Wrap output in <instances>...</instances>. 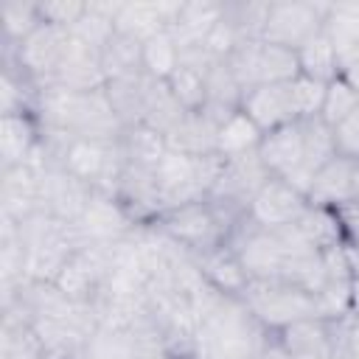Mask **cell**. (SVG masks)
I'll list each match as a JSON object with an SVG mask.
<instances>
[{
	"label": "cell",
	"mask_w": 359,
	"mask_h": 359,
	"mask_svg": "<svg viewBox=\"0 0 359 359\" xmlns=\"http://www.w3.org/2000/svg\"><path fill=\"white\" fill-rule=\"evenodd\" d=\"M194 348L199 359H261L266 328L236 294L208 286L194 303Z\"/></svg>",
	"instance_id": "obj_1"
},
{
	"label": "cell",
	"mask_w": 359,
	"mask_h": 359,
	"mask_svg": "<svg viewBox=\"0 0 359 359\" xmlns=\"http://www.w3.org/2000/svg\"><path fill=\"white\" fill-rule=\"evenodd\" d=\"M157 219H160V230L168 241H174L188 255H199V252L224 247L230 241L236 224L244 216L227 210L224 205H219L213 199H199V202L165 210Z\"/></svg>",
	"instance_id": "obj_2"
},
{
	"label": "cell",
	"mask_w": 359,
	"mask_h": 359,
	"mask_svg": "<svg viewBox=\"0 0 359 359\" xmlns=\"http://www.w3.org/2000/svg\"><path fill=\"white\" fill-rule=\"evenodd\" d=\"M241 300L266 331H283L294 323L320 317L317 297L286 280H250Z\"/></svg>",
	"instance_id": "obj_3"
},
{
	"label": "cell",
	"mask_w": 359,
	"mask_h": 359,
	"mask_svg": "<svg viewBox=\"0 0 359 359\" xmlns=\"http://www.w3.org/2000/svg\"><path fill=\"white\" fill-rule=\"evenodd\" d=\"M328 8L331 6L325 3H269L261 39L289 50H300L325 28Z\"/></svg>",
	"instance_id": "obj_4"
},
{
	"label": "cell",
	"mask_w": 359,
	"mask_h": 359,
	"mask_svg": "<svg viewBox=\"0 0 359 359\" xmlns=\"http://www.w3.org/2000/svg\"><path fill=\"white\" fill-rule=\"evenodd\" d=\"M151 174H154L157 196H160V213L208 199V191L199 177V163L191 154H180L168 149Z\"/></svg>",
	"instance_id": "obj_5"
},
{
	"label": "cell",
	"mask_w": 359,
	"mask_h": 359,
	"mask_svg": "<svg viewBox=\"0 0 359 359\" xmlns=\"http://www.w3.org/2000/svg\"><path fill=\"white\" fill-rule=\"evenodd\" d=\"M272 174L266 171V165L261 163L258 151H250V154H241V157H233V160H224V168L213 185V191L208 194V199L224 205L227 210L244 216L252 196L261 191V185L269 180Z\"/></svg>",
	"instance_id": "obj_6"
},
{
	"label": "cell",
	"mask_w": 359,
	"mask_h": 359,
	"mask_svg": "<svg viewBox=\"0 0 359 359\" xmlns=\"http://www.w3.org/2000/svg\"><path fill=\"white\" fill-rule=\"evenodd\" d=\"M309 199L303 191H297L292 182L280 177H269L261 191L252 196L247 208V222L261 230H280L289 224H297V219L306 213Z\"/></svg>",
	"instance_id": "obj_7"
},
{
	"label": "cell",
	"mask_w": 359,
	"mask_h": 359,
	"mask_svg": "<svg viewBox=\"0 0 359 359\" xmlns=\"http://www.w3.org/2000/svg\"><path fill=\"white\" fill-rule=\"evenodd\" d=\"M309 205L339 210L359 202V157L334 154L314 177L311 188L306 191Z\"/></svg>",
	"instance_id": "obj_8"
},
{
	"label": "cell",
	"mask_w": 359,
	"mask_h": 359,
	"mask_svg": "<svg viewBox=\"0 0 359 359\" xmlns=\"http://www.w3.org/2000/svg\"><path fill=\"white\" fill-rule=\"evenodd\" d=\"M50 84H59V87L73 90V93L104 90L107 87V73H104L101 48H93V45H87V42H81V39H76L70 34V39L65 45V53H62V59L56 65V73H53Z\"/></svg>",
	"instance_id": "obj_9"
},
{
	"label": "cell",
	"mask_w": 359,
	"mask_h": 359,
	"mask_svg": "<svg viewBox=\"0 0 359 359\" xmlns=\"http://www.w3.org/2000/svg\"><path fill=\"white\" fill-rule=\"evenodd\" d=\"M70 39V31L59 28V25H50V22H39L17 48V62L20 67L36 79L42 87L50 84L53 73H56V65L65 53V45Z\"/></svg>",
	"instance_id": "obj_10"
},
{
	"label": "cell",
	"mask_w": 359,
	"mask_h": 359,
	"mask_svg": "<svg viewBox=\"0 0 359 359\" xmlns=\"http://www.w3.org/2000/svg\"><path fill=\"white\" fill-rule=\"evenodd\" d=\"M129 224H132V216L126 213V208L115 196L101 194V191L90 194V199L84 205V213L76 222L81 238L87 244H101V247L121 244L123 236L129 233Z\"/></svg>",
	"instance_id": "obj_11"
},
{
	"label": "cell",
	"mask_w": 359,
	"mask_h": 359,
	"mask_svg": "<svg viewBox=\"0 0 359 359\" xmlns=\"http://www.w3.org/2000/svg\"><path fill=\"white\" fill-rule=\"evenodd\" d=\"M303 154H306L303 121H292L286 126L266 132L261 137V146H258V157L266 165V171L272 177L286 180V182H292L297 177V171L303 165Z\"/></svg>",
	"instance_id": "obj_12"
},
{
	"label": "cell",
	"mask_w": 359,
	"mask_h": 359,
	"mask_svg": "<svg viewBox=\"0 0 359 359\" xmlns=\"http://www.w3.org/2000/svg\"><path fill=\"white\" fill-rule=\"evenodd\" d=\"M241 112L266 135L278 126H286L292 121H300L294 98H292V84H261L244 93L241 98Z\"/></svg>",
	"instance_id": "obj_13"
},
{
	"label": "cell",
	"mask_w": 359,
	"mask_h": 359,
	"mask_svg": "<svg viewBox=\"0 0 359 359\" xmlns=\"http://www.w3.org/2000/svg\"><path fill=\"white\" fill-rule=\"evenodd\" d=\"M42 202V171L31 163L6 168L3 174V210L6 219H14L17 224L39 210Z\"/></svg>",
	"instance_id": "obj_14"
},
{
	"label": "cell",
	"mask_w": 359,
	"mask_h": 359,
	"mask_svg": "<svg viewBox=\"0 0 359 359\" xmlns=\"http://www.w3.org/2000/svg\"><path fill=\"white\" fill-rule=\"evenodd\" d=\"M191 258L196 261L199 272L205 275V280L213 289H219L222 294H236V297L244 294L250 278H247V272H244V266H241V261H238V255L230 244L199 252V255H191Z\"/></svg>",
	"instance_id": "obj_15"
},
{
	"label": "cell",
	"mask_w": 359,
	"mask_h": 359,
	"mask_svg": "<svg viewBox=\"0 0 359 359\" xmlns=\"http://www.w3.org/2000/svg\"><path fill=\"white\" fill-rule=\"evenodd\" d=\"M280 351L289 359H328L334 353L331 345V320L314 317L294 323L280 331Z\"/></svg>",
	"instance_id": "obj_16"
},
{
	"label": "cell",
	"mask_w": 359,
	"mask_h": 359,
	"mask_svg": "<svg viewBox=\"0 0 359 359\" xmlns=\"http://www.w3.org/2000/svg\"><path fill=\"white\" fill-rule=\"evenodd\" d=\"M216 135H219V123L205 109H194L185 112L182 121L165 135V146L180 154L202 157L216 151Z\"/></svg>",
	"instance_id": "obj_17"
},
{
	"label": "cell",
	"mask_w": 359,
	"mask_h": 359,
	"mask_svg": "<svg viewBox=\"0 0 359 359\" xmlns=\"http://www.w3.org/2000/svg\"><path fill=\"white\" fill-rule=\"evenodd\" d=\"M151 81L154 79L146 70H137V73H129V76L107 81L104 90H107L109 104L118 112L123 126H135V123L143 121V109H146V98H149V90H151Z\"/></svg>",
	"instance_id": "obj_18"
},
{
	"label": "cell",
	"mask_w": 359,
	"mask_h": 359,
	"mask_svg": "<svg viewBox=\"0 0 359 359\" xmlns=\"http://www.w3.org/2000/svg\"><path fill=\"white\" fill-rule=\"evenodd\" d=\"M36 140V129L31 123V118L25 112H8L3 115L0 123V151H3V165L14 168V165H25L31 157Z\"/></svg>",
	"instance_id": "obj_19"
},
{
	"label": "cell",
	"mask_w": 359,
	"mask_h": 359,
	"mask_svg": "<svg viewBox=\"0 0 359 359\" xmlns=\"http://www.w3.org/2000/svg\"><path fill=\"white\" fill-rule=\"evenodd\" d=\"M261 137H264V132L247 118V112L238 109V112H233V115L219 126V135H216V151H219L224 160H233V157L258 151Z\"/></svg>",
	"instance_id": "obj_20"
},
{
	"label": "cell",
	"mask_w": 359,
	"mask_h": 359,
	"mask_svg": "<svg viewBox=\"0 0 359 359\" xmlns=\"http://www.w3.org/2000/svg\"><path fill=\"white\" fill-rule=\"evenodd\" d=\"M121 149H123L126 163L140 165V168H149V171H154V165L160 163V157L168 151L165 135L154 132V129L146 126V123L126 126L123 135H121Z\"/></svg>",
	"instance_id": "obj_21"
},
{
	"label": "cell",
	"mask_w": 359,
	"mask_h": 359,
	"mask_svg": "<svg viewBox=\"0 0 359 359\" xmlns=\"http://www.w3.org/2000/svg\"><path fill=\"white\" fill-rule=\"evenodd\" d=\"M297 65H300V73L309 76V79H317L323 84L334 81L337 76H342V67H339V56L325 34V28L309 39L300 50H297Z\"/></svg>",
	"instance_id": "obj_22"
},
{
	"label": "cell",
	"mask_w": 359,
	"mask_h": 359,
	"mask_svg": "<svg viewBox=\"0 0 359 359\" xmlns=\"http://www.w3.org/2000/svg\"><path fill=\"white\" fill-rule=\"evenodd\" d=\"M188 109L177 101V95L171 93V87L165 81H151L149 98H146V109H143V121L146 126H151L160 135H168L185 115Z\"/></svg>",
	"instance_id": "obj_23"
},
{
	"label": "cell",
	"mask_w": 359,
	"mask_h": 359,
	"mask_svg": "<svg viewBox=\"0 0 359 359\" xmlns=\"http://www.w3.org/2000/svg\"><path fill=\"white\" fill-rule=\"evenodd\" d=\"M101 59H104L107 81L129 76V73H137V70H143V42L115 31L112 39L101 48Z\"/></svg>",
	"instance_id": "obj_24"
},
{
	"label": "cell",
	"mask_w": 359,
	"mask_h": 359,
	"mask_svg": "<svg viewBox=\"0 0 359 359\" xmlns=\"http://www.w3.org/2000/svg\"><path fill=\"white\" fill-rule=\"evenodd\" d=\"M180 65V45L174 42L171 31H160L143 42V70L154 81H168Z\"/></svg>",
	"instance_id": "obj_25"
},
{
	"label": "cell",
	"mask_w": 359,
	"mask_h": 359,
	"mask_svg": "<svg viewBox=\"0 0 359 359\" xmlns=\"http://www.w3.org/2000/svg\"><path fill=\"white\" fill-rule=\"evenodd\" d=\"M297 227H300V233H303L311 244H317L320 250H331V247L345 244V241H342V227H339L337 210H325V208L309 205L306 213L297 219Z\"/></svg>",
	"instance_id": "obj_26"
},
{
	"label": "cell",
	"mask_w": 359,
	"mask_h": 359,
	"mask_svg": "<svg viewBox=\"0 0 359 359\" xmlns=\"http://www.w3.org/2000/svg\"><path fill=\"white\" fill-rule=\"evenodd\" d=\"M359 107V87L353 81H348L345 76H337L334 81L325 84V98H323V109L320 118L334 129L339 121H345L353 109Z\"/></svg>",
	"instance_id": "obj_27"
},
{
	"label": "cell",
	"mask_w": 359,
	"mask_h": 359,
	"mask_svg": "<svg viewBox=\"0 0 359 359\" xmlns=\"http://www.w3.org/2000/svg\"><path fill=\"white\" fill-rule=\"evenodd\" d=\"M42 22L39 17V6H28V3H11L3 8V28H6V36L8 42L20 45L36 25Z\"/></svg>",
	"instance_id": "obj_28"
},
{
	"label": "cell",
	"mask_w": 359,
	"mask_h": 359,
	"mask_svg": "<svg viewBox=\"0 0 359 359\" xmlns=\"http://www.w3.org/2000/svg\"><path fill=\"white\" fill-rule=\"evenodd\" d=\"M292 84V98H294V107H297V115L300 121L303 118H317L320 109H323V98H325V84L317 81V79H309V76H297L289 81Z\"/></svg>",
	"instance_id": "obj_29"
},
{
	"label": "cell",
	"mask_w": 359,
	"mask_h": 359,
	"mask_svg": "<svg viewBox=\"0 0 359 359\" xmlns=\"http://www.w3.org/2000/svg\"><path fill=\"white\" fill-rule=\"evenodd\" d=\"M87 11V3H65V0H56V3H39V17L42 22H50V25H59L65 31H70L81 14Z\"/></svg>",
	"instance_id": "obj_30"
},
{
	"label": "cell",
	"mask_w": 359,
	"mask_h": 359,
	"mask_svg": "<svg viewBox=\"0 0 359 359\" xmlns=\"http://www.w3.org/2000/svg\"><path fill=\"white\" fill-rule=\"evenodd\" d=\"M334 143H337V154L359 157V107L334 126Z\"/></svg>",
	"instance_id": "obj_31"
},
{
	"label": "cell",
	"mask_w": 359,
	"mask_h": 359,
	"mask_svg": "<svg viewBox=\"0 0 359 359\" xmlns=\"http://www.w3.org/2000/svg\"><path fill=\"white\" fill-rule=\"evenodd\" d=\"M337 219H339V227H342L345 247L359 250V202L356 205H348V208H339L337 210Z\"/></svg>",
	"instance_id": "obj_32"
},
{
	"label": "cell",
	"mask_w": 359,
	"mask_h": 359,
	"mask_svg": "<svg viewBox=\"0 0 359 359\" xmlns=\"http://www.w3.org/2000/svg\"><path fill=\"white\" fill-rule=\"evenodd\" d=\"M345 255H348V264H351V314L359 317V250L353 247H345Z\"/></svg>",
	"instance_id": "obj_33"
},
{
	"label": "cell",
	"mask_w": 359,
	"mask_h": 359,
	"mask_svg": "<svg viewBox=\"0 0 359 359\" xmlns=\"http://www.w3.org/2000/svg\"><path fill=\"white\" fill-rule=\"evenodd\" d=\"M345 356L348 359H359V317H353L348 323V331H345Z\"/></svg>",
	"instance_id": "obj_34"
}]
</instances>
